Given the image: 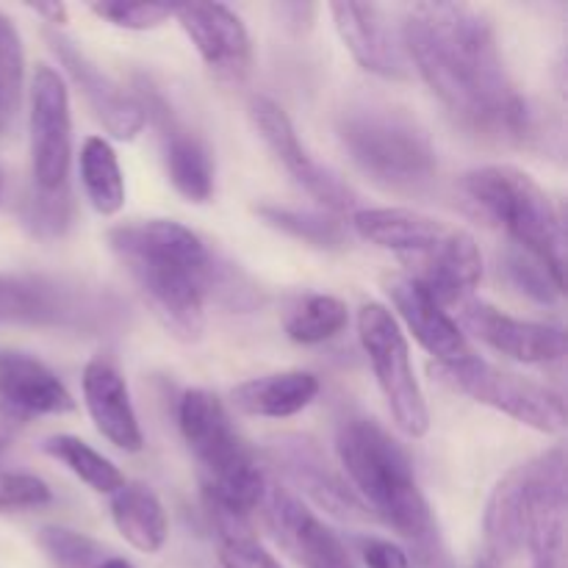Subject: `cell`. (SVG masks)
Masks as SVG:
<instances>
[{"label": "cell", "instance_id": "ee69618b", "mask_svg": "<svg viewBox=\"0 0 568 568\" xmlns=\"http://www.w3.org/2000/svg\"><path fill=\"white\" fill-rule=\"evenodd\" d=\"M483 568H488V566H483Z\"/></svg>", "mask_w": 568, "mask_h": 568}, {"label": "cell", "instance_id": "484cf974", "mask_svg": "<svg viewBox=\"0 0 568 568\" xmlns=\"http://www.w3.org/2000/svg\"><path fill=\"white\" fill-rule=\"evenodd\" d=\"M111 519L116 532L144 555L161 552L170 538L164 505L144 483H125L120 491L111 494Z\"/></svg>", "mask_w": 568, "mask_h": 568}, {"label": "cell", "instance_id": "e575fe53", "mask_svg": "<svg viewBox=\"0 0 568 568\" xmlns=\"http://www.w3.org/2000/svg\"><path fill=\"white\" fill-rule=\"evenodd\" d=\"M175 6L159 3H92V14L125 31H153L172 17Z\"/></svg>", "mask_w": 568, "mask_h": 568}, {"label": "cell", "instance_id": "277c9868", "mask_svg": "<svg viewBox=\"0 0 568 568\" xmlns=\"http://www.w3.org/2000/svg\"><path fill=\"white\" fill-rule=\"evenodd\" d=\"M178 425L203 471L205 508L216 532L247 530L270 483L222 399L205 388H189L178 405Z\"/></svg>", "mask_w": 568, "mask_h": 568}, {"label": "cell", "instance_id": "8992f818", "mask_svg": "<svg viewBox=\"0 0 568 568\" xmlns=\"http://www.w3.org/2000/svg\"><path fill=\"white\" fill-rule=\"evenodd\" d=\"M338 139L353 164L383 189L422 192L436 178L430 136L403 111L353 109L338 122Z\"/></svg>", "mask_w": 568, "mask_h": 568}, {"label": "cell", "instance_id": "5b68a950", "mask_svg": "<svg viewBox=\"0 0 568 568\" xmlns=\"http://www.w3.org/2000/svg\"><path fill=\"white\" fill-rule=\"evenodd\" d=\"M464 192L491 222L505 227L514 244L541 261L566 286V236L558 209L530 172L510 164H488L464 178Z\"/></svg>", "mask_w": 568, "mask_h": 568}, {"label": "cell", "instance_id": "ffe728a7", "mask_svg": "<svg viewBox=\"0 0 568 568\" xmlns=\"http://www.w3.org/2000/svg\"><path fill=\"white\" fill-rule=\"evenodd\" d=\"M538 480V458L510 469L494 488L486 508V549L494 564H508L525 552L527 519H530L532 491Z\"/></svg>", "mask_w": 568, "mask_h": 568}, {"label": "cell", "instance_id": "8d00e7d4", "mask_svg": "<svg viewBox=\"0 0 568 568\" xmlns=\"http://www.w3.org/2000/svg\"><path fill=\"white\" fill-rule=\"evenodd\" d=\"M72 203L70 194H37L28 200L26 222L39 233V236L55 239L70 227Z\"/></svg>", "mask_w": 568, "mask_h": 568}, {"label": "cell", "instance_id": "f546056e", "mask_svg": "<svg viewBox=\"0 0 568 568\" xmlns=\"http://www.w3.org/2000/svg\"><path fill=\"white\" fill-rule=\"evenodd\" d=\"M258 214L270 227L314 247H342L344 244V225L336 214L283 209V205H261Z\"/></svg>", "mask_w": 568, "mask_h": 568}, {"label": "cell", "instance_id": "603a6c76", "mask_svg": "<svg viewBox=\"0 0 568 568\" xmlns=\"http://www.w3.org/2000/svg\"><path fill=\"white\" fill-rule=\"evenodd\" d=\"M78 294L61 283L44 277H6L0 275V320L26 322V325H81L92 316Z\"/></svg>", "mask_w": 568, "mask_h": 568}, {"label": "cell", "instance_id": "d6a6232c", "mask_svg": "<svg viewBox=\"0 0 568 568\" xmlns=\"http://www.w3.org/2000/svg\"><path fill=\"white\" fill-rule=\"evenodd\" d=\"M53 503L48 483L26 471H0V514L39 510Z\"/></svg>", "mask_w": 568, "mask_h": 568}, {"label": "cell", "instance_id": "b9f144b4", "mask_svg": "<svg viewBox=\"0 0 568 568\" xmlns=\"http://www.w3.org/2000/svg\"><path fill=\"white\" fill-rule=\"evenodd\" d=\"M100 568H133V564H128L125 558H105Z\"/></svg>", "mask_w": 568, "mask_h": 568}, {"label": "cell", "instance_id": "3957f363", "mask_svg": "<svg viewBox=\"0 0 568 568\" xmlns=\"http://www.w3.org/2000/svg\"><path fill=\"white\" fill-rule=\"evenodd\" d=\"M336 453L349 477V488L369 516H377L383 525L414 544L422 566L438 568L444 552L436 519L405 449L377 422L355 416L338 427Z\"/></svg>", "mask_w": 568, "mask_h": 568}, {"label": "cell", "instance_id": "f35d334b", "mask_svg": "<svg viewBox=\"0 0 568 568\" xmlns=\"http://www.w3.org/2000/svg\"><path fill=\"white\" fill-rule=\"evenodd\" d=\"M31 11H37L39 17H44L50 26H64L67 17H70V11H67L64 3H33Z\"/></svg>", "mask_w": 568, "mask_h": 568}, {"label": "cell", "instance_id": "f1b7e54d", "mask_svg": "<svg viewBox=\"0 0 568 568\" xmlns=\"http://www.w3.org/2000/svg\"><path fill=\"white\" fill-rule=\"evenodd\" d=\"M44 453L50 458H55L59 464H64L83 486L92 488L94 494H114L125 486V475L111 464L109 458L98 453V449L89 447L87 442L75 436H50L48 442L42 444Z\"/></svg>", "mask_w": 568, "mask_h": 568}, {"label": "cell", "instance_id": "cb8c5ba5", "mask_svg": "<svg viewBox=\"0 0 568 568\" xmlns=\"http://www.w3.org/2000/svg\"><path fill=\"white\" fill-rule=\"evenodd\" d=\"M349 225L364 242L399 255H427L444 242L449 225L414 209H361Z\"/></svg>", "mask_w": 568, "mask_h": 568}, {"label": "cell", "instance_id": "4fadbf2b", "mask_svg": "<svg viewBox=\"0 0 568 568\" xmlns=\"http://www.w3.org/2000/svg\"><path fill=\"white\" fill-rule=\"evenodd\" d=\"M172 17H178L200 59L216 78L231 83L247 78L253 64V44L242 17L222 3L175 6Z\"/></svg>", "mask_w": 568, "mask_h": 568}, {"label": "cell", "instance_id": "2e32d148", "mask_svg": "<svg viewBox=\"0 0 568 568\" xmlns=\"http://www.w3.org/2000/svg\"><path fill=\"white\" fill-rule=\"evenodd\" d=\"M458 308L460 325L499 355H508L519 364H552L564 358L566 336L560 327L516 320L480 300H466Z\"/></svg>", "mask_w": 568, "mask_h": 568}, {"label": "cell", "instance_id": "d4e9b609", "mask_svg": "<svg viewBox=\"0 0 568 568\" xmlns=\"http://www.w3.org/2000/svg\"><path fill=\"white\" fill-rule=\"evenodd\" d=\"M320 394L316 375L303 369L275 372V375L253 377L233 388V405L247 416L261 419H288L308 408Z\"/></svg>", "mask_w": 568, "mask_h": 568}, {"label": "cell", "instance_id": "9a60e30c", "mask_svg": "<svg viewBox=\"0 0 568 568\" xmlns=\"http://www.w3.org/2000/svg\"><path fill=\"white\" fill-rule=\"evenodd\" d=\"M264 508L281 547L303 568H355L342 538L286 488H266Z\"/></svg>", "mask_w": 568, "mask_h": 568}, {"label": "cell", "instance_id": "ac0fdd59", "mask_svg": "<svg viewBox=\"0 0 568 568\" xmlns=\"http://www.w3.org/2000/svg\"><path fill=\"white\" fill-rule=\"evenodd\" d=\"M386 286L397 314L403 316L416 342L436 358V364H458L475 355L458 322L430 297L419 281L410 275H397Z\"/></svg>", "mask_w": 568, "mask_h": 568}, {"label": "cell", "instance_id": "d6986e66", "mask_svg": "<svg viewBox=\"0 0 568 568\" xmlns=\"http://www.w3.org/2000/svg\"><path fill=\"white\" fill-rule=\"evenodd\" d=\"M0 403L17 419L61 416L75 408V399L59 375L20 349H0Z\"/></svg>", "mask_w": 568, "mask_h": 568}, {"label": "cell", "instance_id": "5bb4252c", "mask_svg": "<svg viewBox=\"0 0 568 568\" xmlns=\"http://www.w3.org/2000/svg\"><path fill=\"white\" fill-rule=\"evenodd\" d=\"M48 42L55 59H59V64L67 70V75L81 89V94L87 98L89 109L94 111L100 125L116 142H133L144 131V125H148L139 100L131 98L120 83L111 81L72 39L61 37V33H48Z\"/></svg>", "mask_w": 568, "mask_h": 568}, {"label": "cell", "instance_id": "7402d4cb", "mask_svg": "<svg viewBox=\"0 0 568 568\" xmlns=\"http://www.w3.org/2000/svg\"><path fill=\"white\" fill-rule=\"evenodd\" d=\"M422 270L410 275L430 292L442 308L447 305H464L471 300L475 288L483 281V255L475 236L466 231H455L444 236V242L427 255H419Z\"/></svg>", "mask_w": 568, "mask_h": 568}, {"label": "cell", "instance_id": "44dd1931", "mask_svg": "<svg viewBox=\"0 0 568 568\" xmlns=\"http://www.w3.org/2000/svg\"><path fill=\"white\" fill-rule=\"evenodd\" d=\"M83 403L105 442L122 453H139L144 447L125 377L109 361L94 358L83 366Z\"/></svg>", "mask_w": 568, "mask_h": 568}, {"label": "cell", "instance_id": "d590c367", "mask_svg": "<svg viewBox=\"0 0 568 568\" xmlns=\"http://www.w3.org/2000/svg\"><path fill=\"white\" fill-rule=\"evenodd\" d=\"M222 568H283L281 560L261 547L250 530H233L220 536Z\"/></svg>", "mask_w": 568, "mask_h": 568}, {"label": "cell", "instance_id": "8fae6325", "mask_svg": "<svg viewBox=\"0 0 568 568\" xmlns=\"http://www.w3.org/2000/svg\"><path fill=\"white\" fill-rule=\"evenodd\" d=\"M144 111V120H150L159 131L161 153H164L166 178L189 203H209L214 197V159L211 150L205 148L203 139L197 133L189 131L166 100L150 87L142 89V100H139Z\"/></svg>", "mask_w": 568, "mask_h": 568}, {"label": "cell", "instance_id": "7a4b0ae2", "mask_svg": "<svg viewBox=\"0 0 568 568\" xmlns=\"http://www.w3.org/2000/svg\"><path fill=\"white\" fill-rule=\"evenodd\" d=\"M109 247L136 283L155 320L178 338L197 342L205 333V300L247 308L253 288L233 264L175 220H136L109 231Z\"/></svg>", "mask_w": 568, "mask_h": 568}, {"label": "cell", "instance_id": "7bdbcfd3", "mask_svg": "<svg viewBox=\"0 0 568 568\" xmlns=\"http://www.w3.org/2000/svg\"><path fill=\"white\" fill-rule=\"evenodd\" d=\"M3 189H6V175L3 170H0V200H3Z\"/></svg>", "mask_w": 568, "mask_h": 568}, {"label": "cell", "instance_id": "1f68e13d", "mask_svg": "<svg viewBox=\"0 0 568 568\" xmlns=\"http://www.w3.org/2000/svg\"><path fill=\"white\" fill-rule=\"evenodd\" d=\"M37 541L53 568H100L105 560L103 547L94 538L67 527H44Z\"/></svg>", "mask_w": 568, "mask_h": 568}, {"label": "cell", "instance_id": "4dcf8cb0", "mask_svg": "<svg viewBox=\"0 0 568 568\" xmlns=\"http://www.w3.org/2000/svg\"><path fill=\"white\" fill-rule=\"evenodd\" d=\"M26 87V50L14 22L0 11V128L17 114Z\"/></svg>", "mask_w": 568, "mask_h": 568}, {"label": "cell", "instance_id": "ba28073f", "mask_svg": "<svg viewBox=\"0 0 568 568\" xmlns=\"http://www.w3.org/2000/svg\"><path fill=\"white\" fill-rule=\"evenodd\" d=\"M358 336L399 430L410 438L427 436L430 410L414 375L408 338L399 322L386 305L369 303L358 311Z\"/></svg>", "mask_w": 568, "mask_h": 568}, {"label": "cell", "instance_id": "30bf717a", "mask_svg": "<svg viewBox=\"0 0 568 568\" xmlns=\"http://www.w3.org/2000/svg\"><path fill=\"white\" fill-rule=\"evenodd\" d=\"M250 120H253L255 131L264 139L270 153L286 166V172L294 178L297 186H303L311 197L320 200L331 214H344V211L353 209L355 194L349 192L347 183H342L331 170H325V166L311 159L308 150L300 144V136L288 114L275 100L255 94L250 100Z\"/></svg>", "mask_w": 568, "mask_h": 568}, {"label": "cell", "instance_id": "6da1fadb", "mask_svg": "<svg viewBox=\"0 0 568 568\" xmlns=\"http://www.w3.org/2000/svg\"><path fill=\"white\" fill-rule=\"evenodd\" d=\"M405 53L444 109L469 131L525 139L530 109L516 92L491 20L466 3H416L399 26Z\"/></svg>", "mask_w": 568, "mask_h": 568}, {"label": "cell", "instance_id": "836d02e7", "mask_svg": "<svg viewBox=\"0 0 568 568\" xmlns=\"http://www.w3.org/2000/svg\"><path fill=\"white\" fill-rule=\"evenodd\" d=\"M508 275L516 283V288L530 294L538 303H552V300H558L564 294V286L549 275L547 266L519 247H514L508 253Z\"/></svg>", "mask_w": 568, "mask_h": 568}, {"label": "cell", "instance_id": "83f0119b", "mask_svg": "<svg viewBox=\"0 0 568 568\" xmlns=\"http://www.w3.org/2000/svg\"><path fill=\"white\" fill-rule=\"evenodd\" d=\"M349 325L347 303L333 294H305L283 316L288 338L297 344H322Z\"/></svg>", "mask_w": 568, "mask_h": 568}, {"label": "cell", "instance_id": "74e56055", "mask_svg": "<svg viewBox=\"0 0 568 568\" xmlns=\"http://www.w3.org/2000/svg\"><path fill=\"white\" fill-rule=\"evenodd\" d=\"M358 547L366 568H410L408 552L386 538H361Z\"/></svg>", "mask_w": 568, "mask_h": 568}, {"label": "cell", "instance_id": "52a82bcc", "mask_svg": "<svg viewBox=\"0 0 568 568\" xmlns=\"http://www.w3.org/2000/svg\"><path fill=\"white\" fill-rule=\"evenodd\" d=\"M433 372L453 392L466 394L475 403L510 416L519 425L538 433H560L566 427V405L558 392L499 369L477 355H469L458 364H436Z\"/></svg>", "mask_w": 568, "mask_h": 568}, {"label": "cell", "instance_id": "60d3db41", "mask_svg": "<svg viewBox=\"0 0 568 568\" xmlns=\"http://www.w3.org/2000/svg\"><path fill=\"white\" fill-rule=\"evenodd\" d=\"M532 568H566V558H541V560H532Z\"/></svg>", "mask_w": 568, "mask_h": 568}, {"label": "cell", "instance_id": "ab89813d", "mask_svg": "<svg viewBox=\"0 0 568 568\" xmlns=\"http://www.w3.org/2000/svg\"><path fill=\"white\" fill-rule=\"evenodd\" d=\"M17 416L9 414L6 408H0V453H3L6 447H9V442L14 438V430H17Z\"/></svg>", "mask_w": 568, "mask_h": 568}, {"label": "cell", "instance_id": "9c48e42d", "mask_svg": "<svg viewBox=\"0 0 568 568\" xmlns=\"http://www.w3.org/2000/svg\"><path fill=\"white\" fill-rule=\"evenodd\" d=\"M31 178L37 194H70L72 111L64 78L39 64L31 81Z\"/></svg>", "mask_w": 568, "mask_h": 568}, {"label": "cell", "instance_id": "7c38bea8", "mask_svg": "<svg viewBox=\"0 0 568 568\" xmlns=\"http://www.w3.org/2000/svg\"><path fill=\"white\" fill-rule=\"evenodd\" d=\"M270 460L275 469L305 494L314 505L338 519L364 521L369 510L364 508L349 483L342 480L336 469L327 464L322 449L303 436H281L270 444Z\"/></svg>", "mask_w": 568, "mask_h": 568}, {"label": "cell", "instance_id": "e0dca14e", "mask_svg": "<svg viewBox=\"0 0 568 568\" xmlns=\"http://www.w3.org/2000/svg\"><path fill=\"white\" fill-rule=\"evenodd\" d=\"M333 22L344 48L366 72L381 78H408L410 61L399 28L392 26L386 9L375 3H331Z\"/></svg>", "mask_w": 568, "mask_h": 568}, {"label": "cell", "instance_id": "4316f807", "mask_svg": "<svg viewBox=\"0 0 568 568\" xmlns=\"http://www.w3.org/2000/svg\"><path fill=\"white\" fill-rule=\"evenodd\" d=\"M78 175H81L83 194L98 214L114 216L125 205V178H122L120 159L109 139L89 136L78 155Z\"/></svg>", "mask_w": 568, "mask_h": 568}]
</instances>
